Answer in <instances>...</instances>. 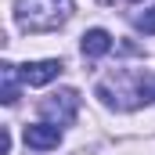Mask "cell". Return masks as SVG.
<instances>
[{"mask_svg":"<svg viewBox=\"0 0 155 155\" xmlns=\"http://www.w3.org/2000/svg\"><path fill=\"white\" fill-rule=\"evenodd\" d=\"M18 25L29 33H47L58 29L72 15V0H18Z\"/></svg>","mask_w":155,"mask_h":155,"instance_id":"6da1fadb","label":"cell"},{"mask_svg":"<svg viewBox=\"0 0 155 155\" xmlns=\"http://www.w3.org/2000/svg\"><path fill=\"white\" fill-rule=\"evenodd\" d=\"M76 112H79V94H76V90H58V94H51V97L40 101V116H47L54 126L72 123Z\"/></svg>","mask_w":155,"mask_h":155,"instance_id":"7a4b0ae2","label":"cell"},{"mask_svg":"<svg viewBox=\"0 0 155 155\" xmlns=\"http://www.w3.org/2000/svg\"><path fill=\"white\" fill-rule=\"evenodd\" d=\"M61 72V61L58 58H47V61H25L22 69H18V76L25 87H47L51 79H58Z\"/></svg>","mask_w":155,"mask_h":155,"instance_id":"3957f363","label":"cell"},{"mask_svg":"<svg viewBox=\"0 0 155 155\" xmlns=\"http://www.w3.org/2000/svg\"><path fill=\"white\" fill-rule=\"evenodd\" d=\"M22 137H25V144H29V148H36V152H51V148H58L61 130H58L54 123H33V126H25V130H22Z\"/></svg>","mask_w":155,"mask_h":155,"instance_id":"277c9868","label":"cell"},{"mask_svg":"<svg viewBox=\"0 0 155 155\" xmlns=\"http://www.w3.org/2000/svg\"><path fill=\"white\" fill-rule=\"evenodd\" d=\"M79 47H83V54H87V58H101V54H108V51H112V36H108L105 29H87Z\"/></svg>","mask_w":155,"mask_h":155,"instance_id":"5b68a950","label":"cell"},{"mask_svg":"<svg viewBox=\"0 0 155 155\" xmlns=\"http://www.w3.org/2000/svg\"><path fill=\"white\" fill-rule=\"evenodd\" d=\"M0 69H4V105H15V101H18V87H15V65H11V61H4Z\"/></svg>","mask_w":155,"mask_h":155,"instance_id":"8992f818","label":"cell"},{"mask_svg":"<svg viewBox=\"0 0 155 155\" xmlns=\"http://www.w3.org/2000/svg\"><path fill=\"white\" fill-rule=\"evenodd\" d=\"M137 29H141V33H155V7H148V11L137 18Z\"/></svg>","mask_w":155,"mask_h":155,"instance_id":"52a82bcc","label":"cell"}]
</instances>
